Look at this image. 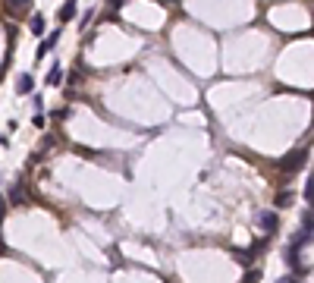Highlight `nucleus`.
Returning a JSON list of instances; mask_svg holds the SVG:
<instances>
[{"instance_id": "nucleus-1", "label": "nucleus", "mask_w": 314, "mask_h": 283, "mask_svg": "<svg viewBox=\"0 0 314 283\" xmlns=\"http://www.w3.org/2000/svg\"><path fill=\"white\" fill-rule=\"evenodd\" d=\"M305 158H308V151H292V155H286L280 164H276V167H280L283 173H295V170H301Z\"/></svg>"}, {"instance_id": "nucleus-2", "label": "nucleus", "mask_w": 314, "mask_h": 283, "mask_svg": "<svg viewBox=\"0 0 314 283\" xmlns=\"http://www.w3.org/2000/svg\"><path fill=\"white\" fill-rule=\"evenodd\" d=\"M4 10H7V16L22 19L32 10V0H4Z\"/></svg>"}, {"instance_id": "nucleus-3", "label": "nucleus", "mask_w": 314, "mask_h": 283, "mask_svg": "<svg viewBox=\"0 0 314 283\" xmlns=\"http://www.w3.org/2000/svg\"><path fill=\"white\" fill-rule=\"evenodd\" d=\"M254 223H258L264 233H273L280 220H276V211H258V214H254Z\"/></svg>"}, {"instance_id": "nucleus-4", "label": "nucleus", "mask_w": 314, "mask_h": 283, "mask_svg": "<svg viewBox=\"0 0 314 283\" xmlns=\"http://www.w3.org/2000/svg\"><path fill=\"white\" fill-rule=\"evenodd\" d=\"M60 35H63L60 29H54V32H51V38H44V41L38 44V51H35V57H38V63L44 60V57H48V51H54V47H57V41H60Z\"/></svg>"}, {"instance_id": "nucleus-5", "label": "nucleus", "mask_w": 314, "mask_h": 283, "mask_svg": "<svg viewBox=\"0 0 314 283\" xmlns=\"http://www.w3.org/2000/svg\"><path fill=\"white\" fill-rule=\"evenodd\" d=\"M16 91H19V94H32V91H35V79H32L29 73H22L19 82H16Z\"/></svg>"}, {"instance_id": "nucleus-6", "label": "nucleus", "mask_w": 314, "mask_h": 283, "mask_svg": "<svg viewBox=\"0 0 314 283\" xmlns=\"http://www.w3.org/2000/svg\"><path fill=\"white\" fill-rule=\"evenodd\" d=\"M73 16H76V0H66L63 10H60V22H69Z\"/></svg>"}, {"instance_id": "nucleus-7", "label": "nucleus", "mask_w": 314, "mask_h": 283, "mask_svg": "<svg viewBox=\"0 0 314 283\" xmlns=\"http://www.w3.org/2000/svg\"><path fill=\"white\" fill-rule=\"evenodd\" d=\"M29 29H32V35H41V32H44V16L35 13V16L29 19Z\"/></svg>"}, {"instance_id": "nucleus-8", "label": "nucleus", "mask_w": 314, "mask_h": 283, "mask_svg": "<svg viewBox=\"0 0 314 283\" xmlns=\"http://www.w3.org/2000/svg\"><path fill=\"white\" fill-rule=\"evenodd\" d=\"M298 233L311 236V208H305V211H301V230H298Z\"/></svg>"}, {"instance_id": "nucleus-9", "label": "nucleus", "mask_w": 314, "mask_h": 283, "mask_svg": "<svg viewBox=\"0 0 314 283\" xmlns=\"http://www.w3.org/2000/svg\"><path fill=\"white\" fill-rule=\"evenodd\" d=\"M60 82H63V69H60V66H54L51 73H48V85H60Z\"/></svg>"}, {"instance_id": "nucleus-10", "label": "nucleus", "mask_w": 314, "mask_h": 283, "mask_svg": "<svg viewBox=\"0 0 314 283\" xmlns=\"http://www.w3.org/2000/svg\"><path fill=\"white\" fill-rule=\"evenodd\" d=\"M289 202H292V192H280V198H276V205H280V208H286Z\"/></svg>"}, {"instance_id": "nucleus-11", "label": "nucleus", "mask_w": 314, "mask_h": 283, "mask_svg": "<svg viewBox=\"0 0 314 283\" xmlns=\"http://www.w3.org/2000/svg\"><path fill=\"white\" fill-rule=\"evenodd\" d=\"M236 258H239V264H251V252H236Z\"/></svg>"}, {"instance_id": "nucleus-12", "label": "nucleus", "mask_w": 314, "mask_h": 283, "mask_svg": "<svg viewBox=\"0 0 314 283\" xmlns=\"http://www.w3.org/2000/svg\"><path fill=\"white\" fill-rule=\"evenodd\" d=\"M4 214H7V198L0 195V220H4Z\"/></svg>"}, {"instance_id": "nucleus-13", "label": "nucleus", "mask_w": 314, "mask_h": 283, "mask_svg": "<svg viewBox=\"0 0 314 283\" xmlns=\"http://www.w3.org/2000/svg\"><path fill=\"white\" fill-rule=\"evenodd\" d=\"M276 283H298V280H295L292 274H286V277H280V280H276Z\"/></svg>"}, {"instance_id": "nucleus-14", "label": "nucleus", "mask_w": 314, "mask_h": 283, "mask_svg": "<svg viewBox=\"0 0 314 283\" xmlns=\"http://www.w3.org/2000/svg\"><path fill=\"white\" fill-rule=\"evenodd\" d=\"M120 4H123V0H107V7H110V10H116Z\"/></svg>"}]
</instances>
